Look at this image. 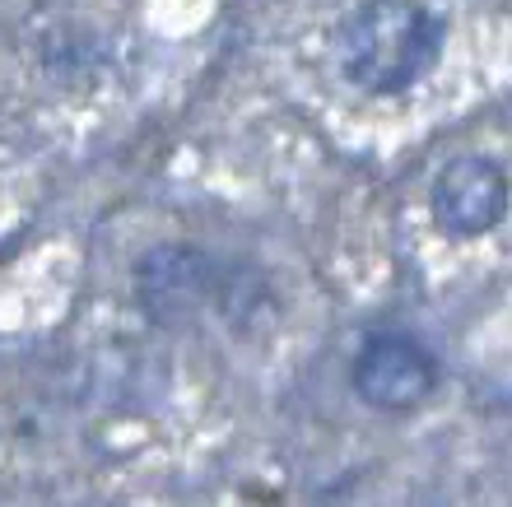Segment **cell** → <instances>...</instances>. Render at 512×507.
Here are the masks:
<instances>
[{"label":"cell","mask_w":512,"mask_h":507,"mask_svg":"<svg viewBox=\"0 0 512 507\" xmlns=\"http://www.w3.org/2000/svg\"><path fill=\"white\" fill-rule=\"evenodd\" d=\"M447 28L424 0H354L336 24V61L359 94L396 98L443 56Z\"/></svg>","instance_id":"1"},{"label":"cell","mask_w":512,"mask_h":507,"mask_svg":"<svg viewBox=\"0 0 512 507\" xmlns=\"http://www.w3.org/2000/svg\"><path fill=\"white\" fill-rule=\"evenodd\" d=\"M215 307L238 335H266L280 321V298L256 266H224Z\"/></svg>","instance_id":"5"},{"label":"cell","mask_w":512,"mask_h":507,"mask_svg":"<svg viewBox=\"0 0 512 507\" xmlns=\"http://www.w3.org/2000/svg\"><path fill=\"white\" fill-rule=\"evenodd\" d=\"M438 382H443V368L433 359V349L405 331L368 335L350 363L354 396L378 414H410L429 405Z\"/></svg>","instance_id":"3"},{"label":"cell","mask_w":512,"mask_h":507,"mask_svg":"<svg viewBox=\"0 0 512 507\" xmlns=\"http://www.w3.org/2000/svg\"><path fill=\"white\" fill-rule=\"evenodd\" d=\"M512 205V182L499 168V159L489 154H457L447 159V168L433 177L429 191V214L438 233L457 242L485 238L508 219Z\"/></svg>","instance_id":"4"},{"label":"cell","mask_w":512,"mask_h":507,"mask_svg":"<svg viewBox=\"0 0 512 507\" xmlns=\"http://www.w3.org/2000/svg\"><path fill=\"white\" fill-rule=\"evenodd\" d=\"M219 280L224 261L196 242H154L149 252L135 256L131 270L135 303L163 331H182L201 317V307L219 298Z\"/></svg>","instance_id":"2"}]
</instances>
